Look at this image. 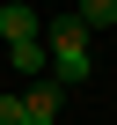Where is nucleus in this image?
<instances>
[{"mask_svg": "<svg viewBox=\"0 0 117 125\" xmlns=\"http://www.w3.org/2000/svg\"><path fill=\"white\" fill-rule=\"evenodd\" d=\"M44 52H51V81H88V30L73 15H51Z\"/></svg>", "mask_w": 117, "mask_h": 125, "instance_id": "obj_1", "label": "nucleus"}, {"mask_svg": "<svg viewBox=\"0 0 117 125\" xmlns=\"http://www.w3.org/2000/svg\"><path fill=\"white\" fill-rule=\"evenodd\" d=\"M8 66H22V74H51V52H44V37H15V44H8Z\"/></svg>", "mask_w": 117, "mask_h": 125, "instance_id": "obj_2", "label": "nucleus"}, {"mask_svg": "<svg viewBox=\"0 0 117 125\" xmlns=\"http://www.w3.org/2000/svg\"><path fill=\"white\" fill-rule=\"evenodd\" d=\"M0 37H8V44H15V37H44V15L15 0V8H0Z\"/></svg>", "mask_w": 117, "mask_h": 125, "instance_id": "obj_3", "label": "nucleus"}, {"mask_svg": "<svg viewBox=\"0 0 117 125\" xmlns=\"http://www.w3.org/2000/svg\"><path fill=\"white\" fill-rule=\"evenodd\" d=\"M73 22H81L88 37H95V30H110V22H117V0H81V8H73Z\"/></svg>", "mask_w": 117, "mask_h": 125, "instance_id": "obj_4", "label": "nucleus"}, {"mask_svg": "<svg viewBox=\"0 0 117 125\" xmlns=\"http://www.w3.org/2000/svg\"><path fill=\"white\" fill-rule=\"evenodd\" d=\"M0 125H29V110H22V96H0Z\"/></svg>", "mask_w": 117, "mask_h": 125, "instance_id": "obj_5", "label": "nucleus"}]
</instances>
